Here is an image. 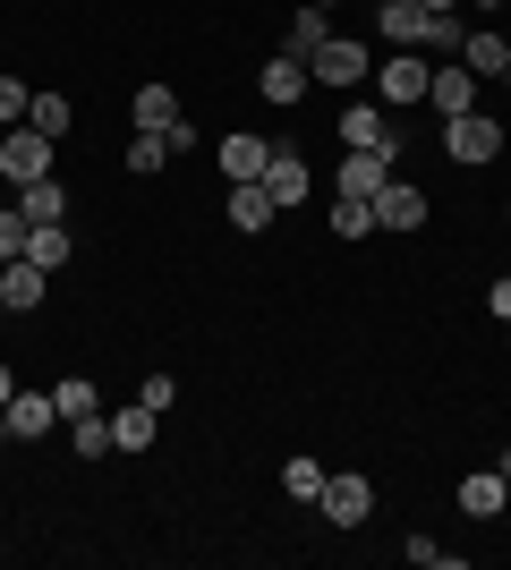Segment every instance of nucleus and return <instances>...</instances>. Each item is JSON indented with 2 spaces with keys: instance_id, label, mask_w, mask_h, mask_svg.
<instances>
[{
  "instance_id": "obj_8",
  "label": "nucleus",
  "mask_w": 511,
  "mask_h": 570,
  "mask_svg": "<svg viewBox=\"0 0 511 570\" xmlns=\"http://www.w3.org/2000/svg\"><path fill=\"white\" fill-rule=\"evenodd\" d=\"M324 520L333 528H366V511H375V485H366V476H324Z\"/></svg>"
},
{
  "instance_id": "obj_7",
  "label": "nucleus",
  "mask_w": 511,
  "mask_h": 570,
  "mask_svg": "<svg viewBox=\"0 0 511 570\" xmlns=\"http://www.w3.org/2000/svg\"><path fill=\"white\" fill-rule=\"evenodd\" d=\"M426 214H435V196L410 188V179H392V188L375 196V230H426Z\"/></svg>"
},
{
  "instance_id": "obj_10",
  "label": "nucleus",
  "mask_w": 511,
  "mask_h": 570,
  "mask_svg": "<svg viewBox=\"0 0 511 570\" xmlns=\"http://www.w3.org/2000/svg\"><path fill=\"white\" fill-rule=\"evenodd\" d=\"M43 289H51V273H43V264H0V307H9V315H35V307H43Z\"/></svg>"
},
{
  "instance_id": "obj_19",
  "label": "nucleus",
  "mask_w": 511,
  "mask_h": 570,
  "mask_svg": "<svg viewBox=\"0 0 511 570\" xmlns=\"http://www.w3.org/2000/svg\"><path fill=\"white\" fill-rule=\"evenodd\" d=\"M461 69L469 77H503L511 69V43H503V35H461Z\"/></svg>"
},
{
  "instance_id": "obj_37",
  "label": "nucleus",
  "mask_w": 511,
  "mask_h": 570,
  "mask_svg": "<svg viewBox=\"0 0 511 570\" xmlns=\"http://www.w3.org/2000/svg\"><path fill=\"white\" fill-rule=\"evenodd\" d=\"M0 443H9V409H0Z\"/></svg>"
},
{
  "instance_id": "obj_34",
  "label": "nucleus",
  "mask_w": 511,
  "mask_h": 570,
  "mask_svg": "<svg viewBox=\"0 0 511 570\" xmlns=\"http://www.w3.org/2000/svg\"><path fill=\"white\" fill-rule=\"evenodd\" d=\"M487 307H494V315H503V324H511V273H503V282L487 289Z\"/></svg>"
},
{
  "instance_id": "obj_4",
  "label": "nucleus",
  "mask_w": 511,
  "mask_h": 570,
  "mask_svg": "<svg viewBox=\"0 0 511 570\" xmlns=\"http://www.w3.org/2000/svg\"><path fill=\"white\" fill-rule=\"evenodd\" d=\"M307 77H316V86H358V77H375V51H366L358 35H324V51L307 60Z\"/></svg>"
},
{
  "instance_id": "obj_14",
  "label": "nucleus",
  "mask_w": 511,
  "mask_h": 570,
  "mask_svg": "<svg viewBox=\"0 0 511 570\" xmlns=\"http://www.w3.org/2000/svg\"><path fill=\"white\" fill-rule=\"evenodd\" d=\"M375 26H384L392 51H417V43H426V9H417V0H375Z\"/></svg>"
},
{
  "instance_id": "obj_15",
  "label": "nucleus",
  "mask_w": 511,
  "mask_h": 570,
  "mask_svg": "<svg viewBox=\"0 0 511 570\" xmlns=\"http://www.w3.org/2000/svg\"><path fill=\"white\" fill-rule=\"evenodd\" d=\"M273 170V137H222V179L239 188V179H265Z\"/></svg>"
},
{
  "instance_id": "obj_40",
  "label": "nucleus",
  "mask_w": 511,
  "mask_h": 570,
  "mask_svg": "<svg viewBox=\"0 0 511 570\" xmlns=\"http://www.w3.org/2000/svg\"><path fill=\"white\" fill-rule=\"evenodd\" d=\"M0 137H9V128H0Z\"/></svg>"
},
{
  "instance_id": "obj_18",
  "label": "nucleus",
  "mask_w": 511,
  "mask_h": 570,
  "mask_svg": "<svg viewBox=\"0 0 511 570\" xmlns=\"http://www.w3.org/2000/svg\"><path fill=\"white\" fill-rule=\"evenodd\" d=\"M324 35H333V9H316V0H307V9L291 18V43H282V51H291V60H316Z\"/></svg>"
},
{
  "instance_id": "obj_17",
  "label": "nucleus",
  "mask_w": 511,
  "mask_h": 570,
  "mask_svg": "<svg viewBox=\"0 0 511 570\" xmlns=\"http://www.w3.org/2000/svg\"><path fill=\"white\" fill-rule=\"evenodd\" d=\"M9 434H18V443H35V434H51V417H60V409H51V392H9Z\"/></svg>"
},
{
  "instance_id": "obj_38",
  "label": "nucleus",
  "mask_w": 511,
  "mask_h": 570,
  "mask_svg": "<svg viewBox=\"0 0 511 570\" xmlns=\"http://www.w3.org/2000/svg\"><path fill=\"white\" fill-rule=\"evenodd\" d=\"M478 9H503V0H478Z\"/></svg>"
},
{
  "instance_id": "obj_11",
  "label": "nucleus",
  "mask_w": 511,
  "mask_h": 570,
  "mask_svg": "<svg viewBox=\"0 0 511 570\" xmlns=\"http://www.w3.org/2000/svg\"><path fill=\"white\" fill-rule=\"evenodd\" d=\"M307 188H316V179H307V154H298V145H273L265 196H273V205H307Z\"/></svg>"
},
{
  "instance_id": "obj_16",
  "label": "nucleus",
  "mask_w": 511,
  "mask_h": 570,
  "mask_svg": "<svg viewBox=\"0 0 511 570\" xmlns=\"http://www.w3.org/2000/svg\"><path fill=\"white\" fill-rule=\"evenodd\" d=\"M503 502H511V476H503V469L461 476V511H469V520H503Z\"/></svg>"
},
{
  "instance_id": "obj_27",
  "label": "nucleus",
  "mask_w": 511,
  "mask_h": 570,
  "mask_svg": "<svg viewBox=\"0 0 511 570\" xmlns=\"http://www.w3.org/2000/svg\"><path fill=\"white\" fill-rule=\"evenodd\" d=\"M26 128H43V137H69V95H35V102H26Z\"/></svg>"
},
{
  "instance_id": "obj_3",
  "label": "nucleus",
  "mask_w": 511,
  "mask_h": 570,
  "mask_svg": "<svg viewBox=\"0 0 511 570\" xmlns=\"http://www.w3.org/2000/svg\"><path fill=\"white\" fill-rule=\"evenodd\" d=\"M0 179H9V188L51 179V137L43 128H9V137H0Z\"/></svg>"
},
{
  "instance_id": "obj_26",
  "label": "nucleus",
  "mask_w": 511,
  "mask_h": 570,
  "mask_svg": "<svg viewBox=\"0 0 511 570\" xmlns=\"http://www.w3.org/2000/svg\"><path fill=\"white\" fill-rule=\"evenodd\" d=\"M282 494L316 502V494H324V460H307V452H298V460H282Z\"/></svg>"
},
{
  "instance_id": "obj_25",
  "label": "nucleus",
  "mask_w": 511,
  "mask_h": 570,
  "mask_svg": "<svg viewBox=\"0 0 511 570\" xmlns=\"http://www.w3.org/2000/svg\"><path fill=\"white\" fill-rule=\"evenodd\" d=\"M51 409H60V426H69V417H86V409H102V401H95V383H86V375H60V383H51Z\"/></svg>"
},
{
  "instance_id": "obj_33",
  "label": "nucleus",
  "mask_w": 511,
  "mask_h": 570,
  "mask_svg": "<svg viewBox=\"0 0 511 570\" xmlns=\"http://www.w3.org/2000/svg\"><path fill=\"white\" fill-rule=\"evenodd\" d=\"M410 562H426V570H443V562H452V546H435V537H410Z\"/></svg>"
},
{
  "instance_id": "obj_24",
  "label": "nucleus",
  "mask_w": 511,
  "mask_h": 570,
  "mask_svg": "<svg viewBox=\"0 0 511 570\" xmlns=\"http://www.w3.org/2000/svg\"><path fill=\"white\" fill-rule=\"evenodd\" d=\"M137 128H154V137L179 128V95H170V86H146V95H137Z\"/></svg>"
},
{
  "instance_id": "obj_2",
  "label": "nucleus",
  "mask_w": 511,
  "mask_h": 570,
  "mask_svg": "<svg viewBox=\"0 0 511 570\" xmlns=\"http://www.w3.org/2000/svg\"><path fill=\"white\" fill-rule=\"evenodd\" d=\"M443 154H452V163H494V154H503V119H487V111H461V119H443Z\"/></svg>"
},
{
  "instance_id": "obj_6",
  "label": "nucleus",
  "mask_w": 511,
  "mask_h": 570,
  "mask_svg": "<svg viewBox=\"0 0 511 570\" xmlns=\"http://www.w3.org/2000/svg\"><path fill=\"white\" fill-rule=\"evenodd\" d=\"M307 86H316V77H307V60H291V51H273L265 69H256V95H265L273 111H291V102H307Z\"/></svg>"
},
{
  "instance_id": "obj_31",
  "label": "nucleus",
  "mask_w": 511,
  "mask_h": 570,
  "mask_svg": "<svg viewBox=\"0 0 511 570\" xmlns=\"http://www.w3.org/2000/svg\"><path fill=\"white\" fill-rule=\"evenodd\" d=\"M26 102H35L26 77H0V128H26Z\"/></svg>"
},
{
  "instance_id": "obj_1",
  "label": "nucleus",
  "mask_w": 511,
  "mask_h": 570,
  "mask_svg": "<svg viewBox=\"0 0 511 570\" xmlns=\"http://www.w3.org/2000/svg\"><path fill=\"white\" fill-rule=\"evenodd\" d=\"M426 77H435L426 51H392L384 69H375V102H384V111H410V102H426Z\"/></svg>"
},
{
  "instance_id": "obj_32",
  "label": "nucleus",
  "mask_w": 511,
  "mask_h": 570,
  "mask_svg": "<svg viewBox=\"0 0 511 570\" xmlns=\"http://www.w3.org/2000/svg\"><path fill=\"white\" fill-rule=\"evenodd\" d=\"M137 401H146V409H154V417H163V409H170V401H179V383H170V375H146V383H137Z\"/></svg>"
},
{
  "instance_id": "obj_21",
  "label": "nucleus",
  "mask_w": 511,
  "mask_h": 570,
  "mask_svg": "<svg viewBox=\"0 0 511 570\" xmlns=\"http://www.w3.org/2000/svg\"><path fill=\"white\" fill-rule=\"evenodd\" d=\"M154 426H163V417L137 401V409H120V417H111V443H120V452H154Z\"/></svg>"
},
{
  "instance_id": "obj_9",
  "label": "nucleus",
  "mask_w": 511,
  "mask_h": 570,
  "mask_svg": "<svg viewBox=\"0 0 511 570\" xmlns=\"http://www.w3.org/2000/svg\"><path fill=\"white\" fill-rule=\"evenodd\" d=\"M392 163H401V154H375V145H366V154H350V163H341L333 188H341V196H366V205H375V196L392 188Z\"/></svg>"
},
{
  "instance_id": "obj_5",
  "label": "nucleus",
  "mask_w": 511,
  "mask_h": 570,
  "mask_svg": "<svg viewBox=\"0 0 511 570\" xmlns=\"http://www.w3.org/2000/svg\"><path fill=\"white\" fill-rule=\"evenodd\" d=\"M341 145H350V154H366V145H375V154H401L392 111H384V102H350V111H341Z\"/></svg>"
},
{
  "instance_id": "obj_41",
  "label": "nucleus",
  "mask_w": 511,
  "mask_h": 570,
  "mask_svg": "<svg viewBox=\"0 0 511 570\" xmlns=\"http://www.w3.org/2000/svg\"><path fill=\"white\" fill-rule=\"evenodd\" d=\"M503 214H511V205H503Z\"/></svg>"
},
{
  "instance_id": "obj_13",
  "label": "nucleus",
  "mask_w": 511,
  "mask_h": 570,
  "mask_svg": "<svg viewBox=\"0 0 511 570\" xmlns=\"http://www.w3.org/2000/svg\"><path fill=\"white\" fill-rule=\"evenodd\" d=\"M222 205H230V230H247V238H256V230H273V214H282V205L265 196V179H239V188L222 196Z\"/></svg>"
},
{
  "instance_id": "obj_35",
  "label": "nucleus",
  "mask_w": 511,
  "mask_h": 570,
  "mask_svg": "<svg viewBox=\"0 0 511 570\" xmlns=\"http://www.w3.org/2000/svg\"><path fill=\"white\" fill-rule=\"evenodd\" d=\"M417 9H426V18H461V0H417Z\"/></svg>"
},
{
  "instance_id": "obj_23",
  "label": "nucleus",
  "mask_w": 511,
  "mask_h": 570,
  "mask_svg": "<svg viewBox=\"0 0 511 570\" xmlns=\"http://www.w3.org/2000/svg\"><path fill=\"white\" fill-rule=\"evenodd\" d=\"M18 214L26 222H60L69 214V188H60V179H35V188H18Z\"/></svg>"
},
{
  "instance_id": "obj_22",
  "label": "nucleus",
  "mask_w": 511,
  "mask_h": 570,
  "mask_svg": "<svg viewBox=\"0 0 511 570\" xmlns=\"http://www.w3.org/2000/svg\"><path fill=\"white\" fill-rule=\"evenodd\" d=\"M69 443H77V460H102V452H120V443H111V417H102V409L69 417Z\"/></svg>"
},
{
  "instance_id": "obj_28",
  "label": "nucleus",
  "mask_w": 511,
  "mask_h": 570,
  "mask_svg": "<svg viewBox=\"0 0 511 570\" xmlns=\"http://www.w3.org/2000/svg\"><path fill=\"white\" fill-rule=\"evenodd\" d=\"M163 163H170V145L154 137V128H137V137H128V170H137V179H154Z\"/></svg>"
},
{
  "instance_id": "obj_29",
  "label": "nucleus",
  "mask_w": 511,
  "mask_h": 570,
  "mask_svg": "<svg viewBox=\"0 0 511 570\" xmlns=\"http://www.w3.org/2000/svg\"><path fill=\"white\" fill-rule=\"evenodd\" d=\"M375 230V205H366V196H341L333 205V238H366Z\"/></svg>"
},
{
  "instance_id": "obj_39",
  "label": "nucleus",
  "mask_w": 511,
  "mask_h": 570,
  "mask_svg": "<svg viewBox=\"0 0 511 570\" xmlns=\"http://www.w3.org/2000/svg\"><path fill=\"white\" fill-rule=\"evenodd\" d=\"M503 86H511V69H503Z\"/></svg>"
},
{
  "instance_id": "obj_12",
  "label": "nucleus",
  "mask_w": 511,
  "mask_h": 570,
  "mask_svg": "<svg viewBox=\"0 0 511 570\" xmlns=\"http://www.w3.org/2000/svg\"><path fill=\"white\" fill-rule=\"evenodd\" d=\"M426 102H435L443 119H461V111H478V77H469L461 60H443V69L426 77Z\"/></svg>"
},
{
  "instance_id": "obj_20",
  "label": "nucleus",
  "mask_w": 511,
  "mask_h": 570,
  "mask_svg": "<svg viewBox=\"0 0 511 570\" xmlns=\"http://www.w3.org/2000/svg\"><path fill=\"white\" fill-rule=\"evenodd\" d=\"M26 264L60 273V264H69V230H60V222H35V230H26Z\"/></svg>"
},
{
  "instance_id": "obj_30",
  "label": "nucleus",
  "mask_w": 511,
  "mask_h": 570,
  "mask_svg": "<svg viewBox=\"0 0 511 570\" xmlns=\"http://www.w3.org/2000/svg\"><path fill=\"white\" fill-rule=\"evenodd\" d=\"M26 230H35V222H26L18 205H0V264H18V256H26Z\"/></svg>"
},
{
  "instance_id": "obj_36",
  "label": "nucleus",
  "mask_w": 511,
  "mask_h": 570,
  "mask_svg": "<svg viewBox=\"0 0 511 570\" xmlns=\"http://www.w3.org/2000/svg\"><path fill=\"white\" fill-rule=\"evenodd\" d=\"M9 392H18V375H9V366H0V401H9Z\"/></svg>"
}]
</instances>
